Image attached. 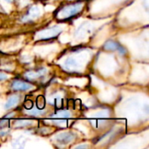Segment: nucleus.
<instances>
[{
  "label": "nucleus",
  "mask_w": 149,
  "mask_h": 149,
  "mask_svg": "<svg viewBox=\"0 0 149 149\" xmlns=\"http://www.w3.org/2000/svg\"><path fill=\"white\" fill-rule=\"evenodd\" d=\"M83 6L84 4L82 3H76L72 4L65 5L58 11L57 17L59 19H63V20H66L71 17H73L74 16H76L78 13H79L82 10Z\"/></svg>",
  "instance_id": "obj_1"
},
{
  "label": "nucleus",
  "mask_w": 149,
  "mask_h": 149,
  "mask_svg": "<svg viewBox=\"0 0 149 149\" xmlns=\"http://www.w3.org/2000/svg\"><path fill=\"white\" fill-rule=\"evenodd\" d=\"M61 31L58 29V27H52L50 29H46V30H43L42 31L38 33V37L40 39H47V38H51L53 37H56L58 34H59Z\"/></svg>",
  "instance_id": "obj_2"
},
{
  "label": "nucleus",
  "mask_w": 149,
  "mask_h": 149,
  "mask_svg": "<svg viewBox=\"0 0 149 149\" xmlns=\"http://www.w3.org/2000/svg\"><path fill=\"white\" fill-rule=\"evenodd\" d=\"M104 48L107 51H115V52H119L120 54H126L127 53V51L126 49L121 45H120L119 43L113 41V40H109L107 41L105 45H104Z\"/></svg>",
  "instance_id": "obj_3"
},
{
  "label": "nucleus",
  "mask_w": 149,
  "mask_h": 149,
  "mask_svg": "<svg viewBox=\"0 0 149 149\" xmlns=\"http://www.w3.org/2000/svg\"><path fill=\"white\" fill-rule=\"evenodd\" d=\"M40 15V9L34 5V6H31L28 11H27V14L24 16V17L23 18V20L24 21H30V20H33L37 17H38V16Z\"/></svg>",
  "instance_id": "obj_4"
},
{
  "label": "nucleus",
  "mask_w": 149,
  "mask_h": 149,
  "mask_svg": "<svg viewBox=\"0 0 149 149\" xmlns=\"http://www.w3.org/2000/svg\"><path fill=\"white\" fill-rule=\"evenodd\" d=\"M11 86L16 91H27V90H30L32 86L31 84H29V83L24 82V81L17 79V80L13 81Z\"/></svg>",
  "instance_id": "obj_5"
},
{
  "label": "nucleus",
  "mask_w": 149,
  "mask_h": 149,
  "mask_svg": "<svg viewBox=\"0 0 149 149\" xmlns=\"http://www.w3.org/2000/svg\"><path fill=\"white\" fill-rule=\"evenodd\" d=\"M73 134L72 133L66 132V133H62L60 134H58L57 136V141L58 143L61 144H68L70 143L72 140H73Z\"/></svg>",
  "instance_id": "obj_6"
},
{
  "label": "nucleus",
  "mask_w": 149,
  "mask_h": 149,
  "mask_svg": "<svg viewBox=\"0 0 149 149\" xmlns=\"http://www.w3.org/2000/svg\"><path fill=\"white\" fill-rule=\"evenodd\" d=\"M91 28H90V24H86L85 23L84 24H82L79 30L77 31L76 32V36L77 37H81L80 38H86V36H88L90 33H91Z\"/></svg>",
  "instance_id": "obj_7"
},
{
  "label": "nucleus",
  "mask_w": 149,
  "mask_h": 149,
  "mask_svg": "<svg viewBox=\"0 0 149 149\" xmlns=\"http://www.w3.org/2000/svg\"><path fill=\"white\" fill-rule=\"evenodd\" d=\"M65 65V68L68 71H76L79 67V65L78 61L73 58H68L66 59Z\"/></svg>",
  "instance_id": "obj_8"
},
{
  "label": "nucleus",
  "mask_w": 149,
  "mask_h": 149,
  "mask_svg": "<svg viewBox=\"0 0 149 149\" xmlns=\"http://www.w3.org/2000/svg\"><path fill=\"white\" fill-rule=\"evenodd\" d=\"M19 102V96L18 95H12L9 98V100H7V102L4 105V108L6 110L11 109L13 108L16 105H17V103Z\"/></svg>",
  "instance_id": "obj_9"
},
{
  "label": "nucleus",
  "mask_w": 149,
  "mask_h": 149,
  "mask_svg": "<svg viewBox=\"0 0 149 149\" xmlns=\"http://www.w3.org/2000/svg\"><path fill=\"white\" fill-rule=\"evenodd\" d=\"M45 73V68H42L37 72H27L25 74V77L29 79H38L41 76H43L44 74Z\"/></svg>",
  "instance_id": "obj_10"
},
{
  "label": "nucleus",
  "mask_w": 149,
  "mask_h": 149,
  "mask_svg": "<svg viewBox=\"0 0 149 149\" xmlns=\"http://www.w3.org/2000/svg\"><path fill=\"white\" fill-rule=\"evenodd\" d=\"M8 78V76L5 74V73H3V72H0V80H3V79H6Z\"/></svg>",
  "instance_id": "obj_11"
}]
</instances>
